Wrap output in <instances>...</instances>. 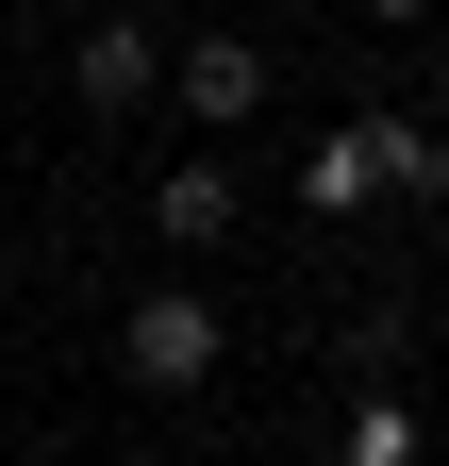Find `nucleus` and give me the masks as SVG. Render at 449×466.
I'll return each instance as SVG.
<instances>
[{
	"instance_id": "1",
	"label": "nucleus",
	"mask_w": 449,
	"mask_h": 466,
	"mask_svg": "<svg viewBox=\"0 0 449 466\" xmlns=\"http://www.w3.org/2000/svg\"><path fill=\"white\" fill-rule=\"evenodd\" d=\"M216 350H234V333H216L200 283H166V300H134V317H117V367H134L150 400H200V383H216Z\"/></svg>"
},
{
	"instance_id": "2",
	"label": "nucleus",
	"mask_w": 449,
	"mask_h": 466,
	"mask_svg": "<svg viewBox=\"0 0 449 466\" xmlns=\"http://www.w3.org/2000/svg\"><path fill=\"white\" fill-rule=\"evenodd\" d=\"M67 100H84V116H134V100H166V50H150V17H84V50H67Z\"/></svg>"
},
{
	"instance_id": "3",
	"label": "nucleus",
	"mask_w": 449,
	"mask_h": 466,
	"mask_svg": "<svg viewBox=\"0 0 449 466\" xmlns=\"http://www.w3.org/2000/svg\"><path fill=\"white\" fill-rule=\"evenodd\" d=\"M166 100H184L200 134H234V116H266V50H250V34H200V50H166Z\"/></svg>"
},
{
	"instance_id": "4",
	"label": "nucleus",
	"mask_w": 449,
	"mask_h": 466,
	"mask_svg": "<svg viewBox=\"0 0 449 466\" xmlns=\"http://www.w3.org/2000/svg\"><path fill=\"white\" fill-rule=\"evenodd\" d=\"M234 217H250V200H234V167H216V150H184V167L150 184V233H166V250H216Z\"/></svg>"
},
{
	"instance_id": "5",
	"label": "nucleus",
	"mask_w": 449,
	"mask_h": 466,
	"mask_svg": "<svg viewBox=\"0 0 449 466\" xmlns=\"http://www.w3.org/2000/svg\"><path fill=\"white\" fill-rule=\"evenodd\" d=\"M350 200H383V134H366V116H333V134L300 150V217H350Z\"/></svg>"
},
{
	"instance_id": "6",
	"label": "nucleus",
	"mask_w": 449,
	"mask_h": 466,
	"mask_svg": "<svg viewBox=\"0 0 449 466\" xmlns=\"http://www.w3.org/2000/svg\"><path fill=\"white\" fill-rule=\"evenodd\" d=\"M366 134H383V184H400V200H449V134H433V116H366Z\"/></svg>"
},
{
	"instance_id": "7",
	"label": "nucleus",
	"mask_w": 449,
	"mask_h": 466,
	"mask_svg": "<svg viewBox=\"0 0 449 466\" xmlns=\"http://www.w3.org/2000/svg\"><path fill=\"white\" fill-rule=\"evenodd\" d=\"M366 17H449V0H366Z\"/></svg>"
},
{
	"instance_id": "8",
	"label": "nucleus",
	"mask_w": 449,
	"mask_h": 466,
	"mask_svg": "<svg viewBox=\"0 0 449 466\" xmlns=\"http://www.w3.org/2000/svg\"><path fill=\"white\" fill-rule=\"evenodd\" d=\"M433 84H449V50H433Z\"/></svg>"
}]
</instances>
